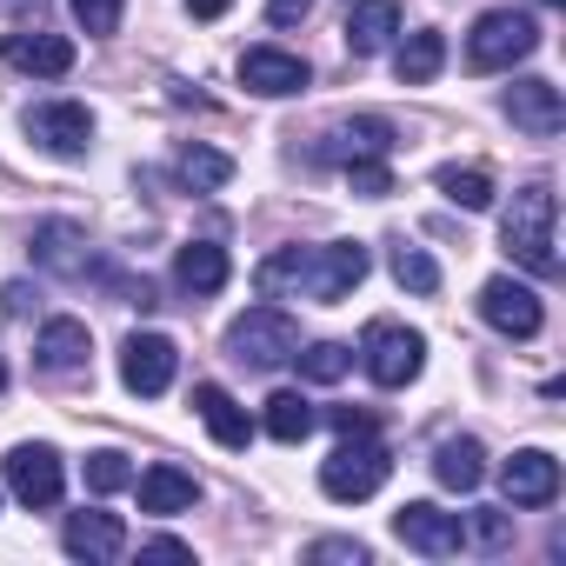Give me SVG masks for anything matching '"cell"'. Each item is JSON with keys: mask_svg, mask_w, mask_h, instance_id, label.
<instances>
[{"mask_svg": "<svg viewBox=\"0 0 566 566\" xmlns=\"http://www.w3.org/2000/svg\"><path fill=\"white\" fill-rule=\"evenodd\" d=\"M367 266H374V253L360 247V240H327V247H280V253H266L260 266H253V287L266 294V301H280V294H307V301H321V307H340L360 280H367Z\"/></svg>", "mask_w": 566, "mask_h": 566, "instance_id": "1", "label": "cell"}, {"mask_svg": "<svg viewBox=\"0 0 566 566\" xmlns=\"http://www.w3.org/2000/svg\"><path fill=\"white\" fill-rule=\"evenodd\" d=\"M553 220H559V200H553V187H546V180H533L526 193H513V207H506V220H500V247H506L526 273H539V280H553V273H559Z\"/></svg>", "mask_w": 566, "mask_h": 566, "instance_id": "2", "label": "cell"}, {"mask_svg": "<svg viewBox=\"0 0 566 566\" xmlns=\"http://www.w3.org/2000/svg\"><path fill=\"white\" fill-rule=\"evenodd\" d=\"M387 473H394V453L374 433H340V447L321 460V493L340 506H360L387 486Z\"/></svg>", "mask_w": 566, "mask_h": 566, "instance_id": "3", "label": "cell"}, {"mask_svg": "<svg viewBox=\"0 0 566 566\" xmlns=\"http://www.w3.org/2000/svg\"><path fill=\"white\" fill-rule=\"evenodd\" d=\"M227 354L253 374H273V367H287L301 354V327L294 314H280V307H247L233 327H227Z\"/></svg>", "mask_w": 566, "mask_h": 566, "instance_id": "4", "label": "cell"}, {"mask_svg": "<svg viewBox=\"0 0 566 566\" xmlns=\"http://www.w3.org/2000/svg\"><path fill=\"white\" fill-rule=\"evenodd\" d=\"M533 48H539L533 14L493 8V14H480V21H473V34H467V67H473V74H506V67H513V61H526Z\"/></svg>", "mask_w": 566, "mask_h": 566, "instance_id": "5", "label": "cell"}, {"mask_svg": "<svg viewBox=\"0 0 566 566\" xmlns=\"http://www.w3.org/2000/svg\"><path fill=\"white\" fill-rule=\"evenodd\" d=\"M360 367H367V380L374 387H407V380H420V367H427V340L413 334V327H400V321H367V334H360Z\"/></svg>", "mask_w": 566, "mask_h": 566, "instance_id": "6", "label": "cell"}, {"mask_svg": "<svg viewBox=\"0 0 566 566\" xmlns=\"http://www.w3.org/2000/svg\"><path fill=\"white\" fill-rule=\"evenodd\" d=\"M480 321H486L493 334H506V340H533V334L546 327V307H539V294L526 287V280L493 273L486 287H480Z\"/></svg>", "mask_w": 566, "mask_h": 566, "instance_id": "7", "label": "cell"}, {"mask_svg": "<svg viewBox=\"0 0 566 566\" xmlns=\"http://www.w3.org/2000/svg\"><path fill=\"white\" fill-rule=\"evenodd\" d=\"M28 140L34 147H48L54 160H87V147H94V114L81 107V101H41V107H28Z\"/></svg>", "mask_w": 566, "mask_h": 566, "instance_id": "8", "label": "cell"}, {"mask_svg": "<svg viewBox=\"0 0 566 566\" xmlns=\"http://www.w3.org/2000/svg\"><path fill=\"white\" fill-rule=\"evenodd\" d=\"M0 473H8V493L21 506H54L61 486H67V467H61V453L48 440H21L8 460H0Z\"/></svg>", "mask_w": 566, "mask_h": 566, "instance_id": "9", "label": "cell"}, {"mask_svg": "<svg viewBox=\"0 0 566 566\" xmlns=\"http://www.w3.org/2000/svg\"><path fill=\"white\" fill-rule=\"evenodd\" d=\"M174 374H180V354H174L167 334H127V347H120V387L127 394L160 400L174 387Z\"/></svg>", "mask_w": 566, "mask_h": 566, "instance_id": "10", "label": "cell"}, {"mask_svg": "<svg viewBox=\"0 0 566 566\" xmlns=\"http://www.w3.org/2000/svg\"><path fill=\"white\" fill-rule=\"evenodd\" d=\"M394 533H400V546L420 553V559H453V553L467 546L460 513H440L433 500H407V506L394 513Z\"/></svg>", "mask_w": 566, "mask_h": 566, "instance_id": "11", "label": "cell"}, {"mask_svg": "<svg viewBox=\"0 0 566 566\" xmlns=\"http://www.w3.org/2000/svg\"><path fill=\"white\" fill-rule=\"evenodd\" d=\"M394 147H400V134H394V120H387V114H354V120H340V127L314 147V160L347 167V160H387Z\"/></svg>", "mask_w": 566, "mask_h": 566, "instance_id": "12", "label": "cell"}, {"mask_svg": "<svg viewBox=\"0 0 566 566\" xmlns=\"http://www.w3.org/2000/svg\"><path fill=\"white\" fill-rule=\"evenodd\" d=\"M307 81H314L307 61L287 54V48H247V54H240V87L260 94V101H287V94H301Z\"/></svg>", "mask_w": 566, "mask_h": 566, "instance_id": "13", "label": "cell"}, {"mask_svg": "<svg viewBox=\"0 0 566 566\" xmlns=\"http://www.w3.org/2000/svg\"><path fill=\"white\" fill-rule=\"evenodd\" d=\"M0 54H8L14 74H34V81H61L74 74V41L67 34H48V28H21L0 41Z\"/></svg>", "mask_w": 566, "mask_h": 566, "instance_id": "14", "label": "cell"}, {"mask_svg": "<svg viewBox=\"0 0 566 566\" xmlns=\"http://www.w3.org/2000/svg\"><path fill=\"white\" fill-rule=\"evenodd\" d=\"M506 120H513L520 134H533V140H553V134L566 127V101H559L553 81H513V87H506Z\"/></svg>", "mask_w": 566, "mask_h": 566, "instance_id": "15", "label": "cell"}, {"mask_svg": "<svg viewBox=\"0 0 566 566\" xmlns=\"http://www.w3.org/2000/svg\"><path fill=\"white\" fill-rule=\"evenodd\" d=\"M500 486H506L513 506H553L559 500V460L539 453V447H526V453H513L500 467Z\"/></svg>", "mask_w": 566, "mask_h": 566, "instance_id": "16", "label": "cell"}, {"mask_svg": "<svg viewBox=\"0 0 566 566\" xmlns=\"http://www.w3.org/2000/svg\"><path fill=\"white\" fill-rule=\"evenodd\" d=\"M61 546L74 559H87V566H107V559L127 553V526H120V513H67Z\"/></svg>", "mask_w": 566, "mask_h": 566, "instance_id": "17", "label": "cell"}, {"mask_svg": "<svg viewBox=\"0 0 566 566\" xmlns=\"http://www.w3.org/2000/svg\"><path fill=\"white\" fill-rule=\"evenodd\" d=\"M400 21H407L400 0H354V8H347V48H354L360 61H374V54L394 48Z\"/></svg>", "mask_w": 566, "mask_h": 566, "instance_id": "18", "label": "cell"}, {"mask_svg": "<svg viewBox=\"0 0 566 566\" xmlns=\"http://www.w3.org/2000/svg\"><path fill=\"white\" fill-rule=\"evenodd\" d=\"M34 260H41L48 273H61V280H87V273H94L87 233H81L74 220H41V227H34Z\"/></svg>", "mask_w": 566, "mask_h": 566, "instance_id": "19", "label": "cell"}, {"mask_svg": "<svg viewBox=\"0 0 566 566\" xmlns=\"http://www.w3.org/2000/svg\"><path fill=\"white\" fill-rule=\"evenodd\" d=\"M193 413L207 420V433L227 447V453H247V440H253V420H247V407L220 387V380H200L193 387Z\"/></svg>", "mask_w": 566, "mask_h": 566, "instance_id": "20", "label": "cell"}, {"mask_svg": "<svg viewBox=\"0 0 566 566\" xmlns=\"http://www.w3.org/2000/svg\"><path fill=\"white\" fill-rule=\"evenodd\" d=\"M227 273H233V260H227L220 240H187V247L174 253V280H180V294H193V301L220 294V287H227Z\"/></svg>", "mask_w": 566, "mask_h": 566, "instance_id": "21", "label": "cell"}, {"mask_svg": "<svg viewBox=\"0 0 566 566\" xmlns=\"http://www.w3.org/2000/svg\"><path fill=\"white\" fill-rule=\"evenodd\" d=\"M134 486H140V513H160V520H174V513H187L200 500V480L187 467H167V460L134 473Z\"/></svg>", "mask_w": 566, "mask_h": 566, "instance_id": "22", "label": "cell"}, {"mask_svg": "<svg viewBox=\"0 0 566 566\" xmlns=\"http://www.w3.org/2000/svg\"><path fill=\"white\" fill-rule=\"evenodd\" d=\"M87 354H94V340H87V321H74V314L48 321V327H41V340H34V360H41L48 374H81V367H87Z\"/></svg>", "mask_w": 566, "mask_h": 566, "instance_id": "23", "label": "cell"}, {"mask_svg": "<svg viewBox=\"0 0 566 566\" xmlns=\"http://www.w3.org/2000/svg\"><path fill=\"white\" fill-rule=\"evenodd\" d=\"M433 480H440L447 493H473V486L486 480V447L467 440V433H460V440H440V447H433Z\"/></svg>", "mask_w": 566, "mask_h": 566, "instance_id": "24", "label": "cell"}, {"mask_svg": "<svg viewBox=\"0 0 566 566\" xmlns=\"http://www.w3.org/2000/svg\"><path fill=\"white\" fill-rule=\"evenodd\" d=\"M260 427H266V440H280V447H301V440H307V433L321 427V413H314V400H307V394H294V387H280V394L266 400Z\"/></svg>", "mask_w": 566, "mask_h": 566, "instance_id": "25", "label": "cell"}, {"mask_svg": "<svg viewBox=\"0 0 566 566\" xmlns=\"http://www.w3.org/2000/svg\"><path fill=\"white\" fill-rule=\"evenodd\" d=\"M440 61H447V41H440L433 28H420V34H407V41H400L394 74H400V87H427V81L440 74Z\"/></svg>", "mask_w": 566, "mask_h": 566, "instance_id": "26", "label": "cell"}, {"mask_svg": "<svg viewBox=\"0 0 566 566\" xmlns=\"http://www.w3.org/2000/svg\"><path fill=\"white\" fill-rule=\"evenodd\" d=\"M174 174H180L193 193H220V187L233 180V160H227V154H213V147H180Z\"/></svg>", "mask_w": 566, "mask_h": 566, "instance_id": "27", "label": "cell"}, {"mask_svg": "<svg viewBox=\"0 0 566 566\" xmlns=\"http://www.w3.org/2000/svg\"><path fill=\"white\" fill-rule=\"evenodd\" d=\"M394 280H400V287L407 294H440V260L427 253V247H407V240H394Z\"/></svg>", "mask_w": 566, "mask_h": 566, "instance_id": "28", "label": "cell"}, {"mask_svg": "<svg viewBox=\"0 0 566 566\" xmlns=\"http://www.w3.org/2000/svg\"><path fill=\"white\" fill-rule=\"evenodd\" d=\"M440 193L467 213H486L493 207V174L486 167H440Z\"/></svg>", "mask_w": 566, "mask_h": 566, "instance_id": "29", "label": "cell"}, {"mask_svg": "<svg viewBox=\"0 0 566 566\" xmlns=\"http://www.w3.org/2000/svg\"><path fill=\"white\" fill-rule=\"evenodd\" d=\"M294 367H301V380H314V387H334V380H347V367H354V347H340V340H314V347H301V354H294Z\"/></svg>", "mask_w": 566, "mask_h": 566, "instance_id": "30", "label": "cell"}, {"mask_svg": "<svg viewBox=\"0 0 566 566\" xmlns=\"http://www.w3.org/2000/svg\"><path fill=\"white\" fill-rule=\"evenodd\" d=\"M460 533H467L480 553H506V546H513V513H506V506H473V513L460 520Z\"/></svg>", "mask_w": 566, "mask_h": 566, "instance_id": "31", "label": "cell"}, {"mask_svg": "<svg viewBox=\"0 0 566 566\" xmlns=\"http://www.w3.org/2000/svg\"><path fill=\"white\" fill-rule=\"evenodd\" d=\"M120 486H134V467H127V453H114V447L87 453V493H120Z\"/></svg>", "mask_w": 566, "mask_h": 566, "instance_id": "32", "label": "cell"}, {"mask_svg": "<svg viewBox=\"0 0 566 566\" xmlns=\"http://www.w3.org/2000/svg\"><path fill=\"white\" fill-rule=\"evenodd\" d=\"M347 187L360 200H387L394 193V174H387V160H347Z\"/></svg>", "mask_w": 566, "mask_h": 566, "instance_id": "33", "label": "cell"}, {"mask_svg": "<svg viewBox=\"0 0 566 566\" xmlns=\"http://www.w3.org/2000/svg\"><path fill=\"white\" fill-rule=\"evenodd\" d=\"M67 8H74V21H81L87 34H114V28H120V8H127V0H67Z\"/></svg>", "mask_w": 566, "mask_h": 566, "instance_id": "34", "label": "cell"}, {"mask_svg": "<svg viewBox=\"0 0 566 566\" xmlns=\"http://www.w3.org/2000/svg\"><path fill=\"white\" fill-rule=\"evenodd\" d=\"M307 559H314V566H367V546H360V539H314Z\"/></svg>", "mask_w": 566, "mask_h": 566, "instance_id": "35", "label": "cell"}, {"mask_svg": "<svg viewBox=\"0 0 566 566\" xmlns=\"http://www.w3.org/2000/svg\"><path fill=\"white\" fill-rule=\"evenodd\" d=\"M307 8H314V0H266V21L273 28H294V21H307Z\"/></svg>", "mask_w": 566, "mask_h": 566, "instance_id": "36", "label": "cell"}, {"mask_svg": "<svg viewBox=\"0 0 566 566\" xmlns=\"http://www.w3.org/2000/svg\"><path fill=\"white\" fill-rule=\"evenodd\" d=\"M140 559H193V546H187V539H167V533H160V539H147V546H140Z\"/></svg>", "mask_w": 566, "mask_h": 566, "instance_id": "37", "label": "cell"}, {"mask_svg": "<svg viewBox=\"0 0 566 566\" xmlns=\"http://www.w3.org/2000/svg\"><path fill=\"white\" fill-rule=\"evenodd\" d=\"M28 301H34V294H28V280H8V287H0V307H8L14 321L28 314Z\"/></svg>", "mask_w": 566, "mask_h": 566, "instance_id": "38", "label": "cell"}, {"mask_svg": "<svg viewBox=\"0 0 566 566\" xmlns=\"http://www.w3.org/2000/svg\"><path fill=\"white\" fill-rule=\"evenodd\" d=\"M227 8H233V0H187V14H193V21H220Z\"/></svg>", "mask_w": 566, "mask_h": 566, "instance_id": "39", "label": "cell"}, {"mask_svg": "<svg viewBox=\"0 0 566 566\" xmlns=\"http://www.w3.org/2000/svg\"><path fill=\"white\" fill-rule=\"evenodd\" d=\"M0 394H8V367H0Z\"/></svg>", "mask_w": 566, "mask_h": 566, "instance_id": "40", "label": "cell"}, {"mask_svg": "<svg viewBox=\"0 0 566 566\" xmlns=\"http://www.w3.org/2000/svg\"><path fill=\"white\" fill-rule=\"evenodd\" d=\"M546 8H566V0H546Z\"/></svg>", "mask_w": 566, "mask_h": 566, "instance_id": "41", "label": "cell"}]
</instances>
